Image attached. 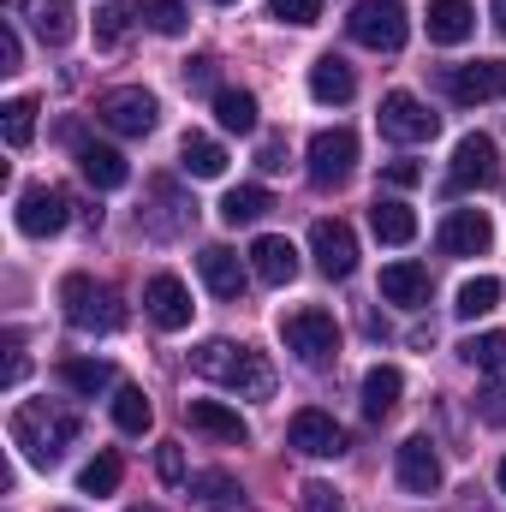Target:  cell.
<instances>
[{"mask_svg":"<svg viewBox=\"0 0 506 512\" xmlns=\"http://www.w3.org/2000/svg\"><path fill=\"white\" fill-rule=\"evenodd\" d=\"M310 251H316V268H322L328 280H346V274L358 268V233H352L346 221L322 215V221L310 227Z\"/></svg>","mask_w":506,"mask_h":512,"instance_id":"cell-12","label":"cell"},{"mask_svg":"<svg viewBox=\"0 0 506 512\" xmlns=\"http://www.w3.org/2000/svg\"><path fill=\"white\" fill-rule=\"evenodd\" d=\"M477 417H483V423H495V429H506V387L477 393Z\"/></svg>","mask_w":506,"mask_h":512,"instance_id":"cell-44","label":"cell"},{"mask_svg":"<svg viewBox=\"0 0 506 512\" xmlns=\"http://www.w3.org/2000/svg\"><path fill=\"white\" fill-rule=\"evenodd\" d=\"M441 453L429 447V435H411V441H399V489L405 495H435L441 489Z\"/></svg>","mask_w":506,"mask_h":512,"instance_id":"cell-15","label":"cell"},{"mask_svg":"<svg viewBox=\"0 0 506 512\" xmlns=\"http://www.w3.org/2000/svg\"><path fill=\"white\" fill-rule=\"evenodd\" d=\"M12 12H30V30L48 42V48H60V42H72V30H78V12H72V0H6Z\"/></svg>","mask_w":506,"mask_h":512,"instance_id":"cell-18","label":"cell"},{"mask_svg":"<svg viewBox=\"0 0 506 512\" xmlns=\"http://www.w3.org/2000/svg\"><path fill=\"white\" fill-rule=\"evenodd\" d=\"M114 423H120L126 435H143V429L155 423V405L143 399V387H114Z\"/></svg>","mask_w":506,"mask_h":512,"instance_id":"cell-35","label":"cell"},{"mask_svg":"<svg viewBox=\"0 0 506 512\" xmlns=\"http://www.w3.org/2000/svg\"><path fill=\"white\" fill-rule=\"evenodd\" d=\"M72 221V197L60 185H24L18 191V233L24 239H48V233H66Z\"/></svg>","mask_w":506,"mask_h":512,"instance_id":"cell-9","label":"cell"},{"mask_svg":"<svg viewBox=\"0 0 506 512\" xmlns=\"http://www.w3.org/2000/svg\"><path fill=\"white\" fill-rule=\"evenodd\" d=\"M215 6H233V0H215Z\"/></svg>","mask_w":506,"mask_h":512,"instance_id":"cell-51","label":"cell"},{"mask_svg":"<svg viewBox=\"0 0 506 512\" xmlns=\"http://www.w3.org/2000/svg\"><path fill=\"white\" fill-rule=\"evenodd\" d=\"M495 304H501V280H495V274H477V280L459 286V304H453V310H459L465 322H477V316H489Z\"/></svg>","mask_w":506,"mask_h":512,"instance_id":"cell-34","label":"cell"},{"mask_svg":"<svg viewBox=\"0 0 506 512\" xmlns=\"http://www.w3.org/2000/svg\"><path fill=\"white\" fill-rule=\"evenodd\" d=\"M489 245H495V221L483 209H453L441 221V251L447 256H489Z\"/></svg>","mask_w":506,"mask_h":512,"instance_id":"cell-16","label":"cell"},{"mask_svg":"<svg viewBox=\"0 0 506 512\" xmlns=\"http://www.w3.org/2000/svg\"><path fill=\"white\" fill-rule=\"evenodd\" d=\"M60 382L72 387V393H84V399H96V393L114 387V364H102V358H66L60 364Z\"/></svg>","mask_w":506,"mask_h":512,"instance_id":"cell-30","label":"cell"},{"mask_svg":"<svg viewBox=\"0 0 506 512\" xmlns=\"http://www.w3.org/2000/svg\"><path fill=\"white\" fill-rule=\"evenodd\" d=\"M381 131H387L393 143H429V137L441 131V120H435L411 90H387V96H381Z\"/></svg>","mask_w":506,"mask_h":512,"instance_id":"cell-11","label":"cell"},{"mask_svg":"<svg viewBox=\"0 0 506 512\" xmlns=\"http://www.w3.org/2000/svg\"><path fill=\"white\" fill-rule=\"evenodd\" d=\"M131 12H137V6H102V12H96V42H102V48H120L131 36Z\"/></svg>","mask_w":506,"mask_h":512,"instance_id":"cell-38","label":"cell"},{"mask_svg":"<svg viewBox=\"0 0 506 512\" xmlns=\"http://www.w3.org/2000/svg\"><path fill=\"white\" fill-rule=\"evenodd\" d=\"M131 512H161V507H131Z\"/></svg>","mask_w":506,"mask_h":512,"instance_id":"cell-50","label":"cell"},{"mask_svg":"<svg viewBox=\"0 0 506 512\" xmlns=\"http://www.w3.org/2000/svg\"><path fill=\"white\" fill-rule=\"evenodd\" d=\"M185 90H215V60H209V54L185 60Z\"/></svg>","mask_w":506,"mask_h":512,"instance_id":"cell-45","label":"cell"},{"mask_svg":"<svg viewBox=\"0 0 506 512\" xmlns=\"http://www.w3.org/2000/svg\"><path fill=\"white\" fill-rule=\"evenodd\" d=\"M60 512H72V507H60Z\"/></svg>","mask_w":506,"mask_h":512,"instance_id":"cell-52","label":"cell"},{"mask_svg":"<svg viewBox=\"0 0 506 512\" xmlns=\"http://www.w3.org/2000/svg\"><path fill=\"white\" fill-rule=\"evenodd\" d=\"M191 370H197L203 382H221V387H233V393H245V399H268V393H274V370H268V358H262L256 346L203 340V346L191 352Z\"/></svg>","mask_w":506,"mask_h":512,"instance_id":"cell-1","label":"cell"},{"mask_svg":"<svg viewBox=\"0 0 506 512\" xmlns=\"http://www.w3.org/2000/svg\"><path fill=\"white\" fill-rule=\"evenodd\" d=\"M304 512H346V501L334 495V483H304Z\"/></svg>","mask_w":506,"mask_h":512,"instance_id":"cell-43","label":"cell"},{"mask_svg":"<svg viewBox=\"0 0 506 512\" xmlns=\"http://www.w3.org/2000/svg\"><path fill=\"white\" fill-rule=\"evenodd\" d=\"M429 42H441V48H459L471 30H477V6L471 0H429Z\"/></svg>","mask_w":506,"mask_h":512,"instance_id":"cell-22","label":"cell"},{"mask_svg":"<svg viewBox=\"0 0 506 512\" xmlns=\"http://www.w3.org/2000/svg\"><path fill=\"white\" fill-rule=\"evenodd\" d=\"M137 18H143L155 36H179L191 12H185V0H137Z\"/></svg>","mask_w":506,"mask_h":512,"instance_id":"cell-37","label":"cell"},{"mask_svg":"<svg viewBox=\"0 0 506 512\" xmlns=\"http://www.w3.org/2000/svg\"><path fill=\"white\" fill-rule=\"evenodd\" d=\"M381 179H387V185H399V191H411V185L423 179V167H417V161H387V173H381Z\"/></svg>","mask_w":506,"mask_h":512,"instance_id":"cell-46","label":"cell"},{"mask_svg":"<svg viewBox=\"0 0 506 512\" xmlns=\"http://www.w3.org/2000/svg\"><path fill=\"white\" fill-rule=\"evenodd\" d=\"M399 393H405V376H399L393 364H376V370L364 376V417H370V423H381V417H393Z\"/></svg>","mask_w":506,"mask_h":512,"instance_id":"cell-26","label":"cell"},{"mask_svg":"<svg viewBox=\"0 0 506 512\" xmlns=\"http://www.w3.org/2000/svg\"><path fill=\"white\" fill-rule=\"evenodd\" d=\"M280 340H286V352H298V364H310V370H322V364L340 358V322H334L328 310H316V304L286 310V316H280Z\"/></svg>","mask_w":506,"mask_h":512,"instance_id":"cell-4","label":"cell"},{"mask_svg":"<svg viewBox=\"0 0 506 512\" xmlns=\"http://www.w3.org/2000/svg\"><path fill=\"white\" fill-rule=\"evenodd\" d=\"M429 292H435V280H429V268H423V262H387V268H381V298H387V304L423 310V304H429Z\"/></svg>","mask_w":506,"mask_h":512,"instance_id":"cell-17","label":"cell"},{"mask_svg":"<svg viewBox=\"0 0 506 512\" xmlns=\"http://www.w3.org/2000/svg\"><path fill=\"white\" fill-rule=\"evenodd\" d=\"M120 471H126L120 453H96V459L78 471V489H84V495H114V489H120Z\"/></svg>","mask_w":506,"mask_h":512,"instance_id":"cell-36","label":"cell"},{"mask_svg":"<svg viewBox=\"0 0 506 512\" xmlns=\"http://www.w3.org/2000/svg\"><path fill=\"white\" fill-rule=\"evenodd\" d=\"M256 167H268V173H280V167H286V143H280V137H268V143L256 149Z\"/></svg>","mask_w":506,"mask_h":512,"instance_id":"cell-47","label":"cell"},{"mask_svg":"<svg viewBox=\"0 0 506 512\" xmlns=\"http://www.w3.org/2000/svg\"><path fill=\"white\" fill-rule=\"evenodd\" d=\"M155 477L161 483H185V447L179 441H161L155 447Z\"/></svg>","mask_w":506,"mask_h":512,"instance_id":"cell-40","label":"cell"},{"mask_svg":"<svg viewBox=\"0 0 506 512\" xmlns=\"http://www.w3.org/2000/svg\"><path fill=\"white\" fill-rule=\"evenodd\" d=\"M447 96L477 108V102H501L506 96V60H471V66H447Z\"/></svg>","mask_w":506,"mask_h":512,"instance_id":"cell-13","label":"cell"},{"mask_svg":"<svg viewBox=\"0 0 506 512\" xmlns=\"http://www.w3.org/2000/svg\"><path fill=\"white\" fill-rule=\"evenodd\" d=\"M78 441V411L66 405H48V399H30L12 411V447H24L30 465H60V453Z\"/></svg>","mask_w":506,"mask_h":512,"instance_id":"cell-2","label":"cell"},{"mask_svg":"<svg viewBox=\"0 0 506 512\" xmlns=\"http://www.w3.org/2000/svg\"><path fill=\"white\" fill-rule=\"evenodd\" d=\"M0 382L6 387L24 382V334L18 328H6V370H0Z\"/></svg>","mask_w":506,"mask_h":512,"instance_id":"cell-41","label":"cell"},{"mask_svg":"<svg viewBox=\"0 0 506 512\" xmlns=\"http://www.w3.org/2000/svg\"><path fill=\"white\" fill-rule=\"evenodd\" d=\"M179 167H185L191 179H221V173H227V149H221L215 137H203V131H185V143H179Z\"/></svg>","mask_w":506,"mask_h":512,"instance_id":"cell-25","label":"cell"},{"mask_svg":"<svg viewBox=\"0 0 506 512\" xmlns=\"http://www.w3.org/2000/svg\"><path fill=\"white\" fill-rule=\"evenodd\" d=\"M268 209H274V197H268L262 185H233V191L221 197V221H227V227H251Z\"/></svg>","mask_w":506,"mask_h":512,"instance_id":"cell-28","label":"cell"},{"mask_svg":"<svg viewBox=\"0 0 506 512\" xmlns=\"http://www.w3.org/2000/svg\"><path fill=\"white\" fill-rule=\"evenodd\" d=\"M251 274L262 286H292V280H298V251H292V239L262 233L251 245Z\"/></svg>","mask_w":506,"mask_h":512,"instance_id":"cell-19","label":"cell"},{"mask_svg":"<svg viewBox=\"0 0 506 512\" xmlns=\"http://www.w3.org/2000/svg\"><path fill=\"white\" fill-rule=\"evenodd\" d=\"M346 30H352V42H364L376 54H399L405 48V6L399 0H358Z\"/></svg>","mask_w":506,"mask_h":512,"instance_id":"cell-5","label":"cell"},{"mask_svg":"<svg viewBox=\"0 0 506 512\" xmlns=\"http://www.w3.org/2000/svg\"><path fill=\"white\" fill-rule=\"evenodd\" d=\"M143 310H149L155 328L179 334V328L191 322V292H185V280H179V274H155V280L143 286Z\"/></svg>","mask_w":506,"mask_h":512,"instance_id":"cell-14","label":"cell"},{"mask_svg":"<svg viewBox=\"0 0 506 512\" xmlns=\"http://www.w3.org/2000/svg\"><path fill=\"white\" fill-rule=\"evenodd\" d=\"M495 179H501V149H495V137H483V131L459 137L453 167H447V185H453V191H489Z\"/></svg>","mask_w":506,"mask_h":512,"instance_id":"cell-8","label":"cell"},{"mask_svg":"<svg viewBox=\"0 0 506 512\" xmlns=\"http://www.w3.org/2000/svg\"><path fill=\"white\" fill-rule=\"evenodd\" d=\"M370 227H376L381 245H411V239H417V215H411L399 197H376V209H370Z\"/></svg>","mask_w":506,"mask_h":512,"instance_id":"cell-27","label":"cell"},{"mask_svg":"<svg viewBox=\"0 0 506 512\" xmlns=\"http://www.w3.org/2000/svg\"><path fill=\"white\" fill-rule=\"evenodd\" d=\"M78 173H84L96 191H120V185L131 179L126 155H120V149H108V143H90V137L78 143Z\"/></svg>","mask_w":506,"mask_h":512,"instance_id":"cell-23","label":"cell"},{"mask_svg":"<svg viewBox=\"0 0 506 512\" xmlns=\"http://www.w3.org/2000/svg\"><path fill=\"white\" fill-rule=\"evenodd\" d=\"M6 120H0V131H6V149H30V137H36V96H12L6 108H0Z\"/></svg>","mask_w":506,"mask_h":512,"instance_id":"cell-32","label":"cell"},{"mask_svg":"<svg viewBox=\"0 0 506 512\" xmlns=\"http://www.w3.org/2000/svg\"><path fill=\"white\" fill-rule=\"evenodd\" d=\"M24 66V42H18V24L6 18L0 24V72H18Z\"/></svg>","mask_w":506,"mask_h":512,"instance_id":"cell-42","label":"cell"},{"mask_svg":"<svg viewBox=\"0 0 506 512\" xmlns=\"http://www.w3.org/2000/svg\"><path fill=\"white\" fill-rule=\"evenodd\" d=\"M495 477H501V495H506V459H501V471H495Z\"/></svg>","mask_w":506,"mask_h":512,"instance_id":"cell-49","label":"cell"},{"mask_svg":"<svg viewBox=\"0 0 506 512\" xmlns=\"http://www.w3.org/2000/svg\"><path fill=\"white\" fill-rule=\"evenodd\" d=\"M191 495H197L209 512H245V489H239L227 471H203V477H191Z\"/></svg>","mask_w":506,"mask_h":512,"instance_id":"cell-29","label":"cell"},{"mask_svg":"<svg viewBox=\"0 0 506 512\" xmlns=\"http://www.w3.org/2000/svg\"><path fill=\"white\" fill-rule=\"evenodd\" d=\"M60 310L78 334H114L126 328V304L108 280H90V274H66L60 280Z\"/></svg>","mask_w":506,"mask_h":512,"instance_id":"cell-3","label":"cell"},{"mask_svg":"<svg viewBox=\"0 0 506 512\" xmlns=\"http://www.w3.org/2000/svg\"><path fill=\"white\" fill-rule=\"evenodd\" d=\"M352 167H358V131L334 126V131H316L310 137V185L334 191V185L352 179Z\"/></svg>","mask_w":506,"mask_h":512,"instance_id":"cell-7","label":"cell"},{"mask_svg":"<svg viewBox=\"0 0 506 512\" xmlns=\"http://www.w3.org/2000/svg\"><path fill=\"white\" fill-rule=\"evenodd\" d=\"M459 358H465L471 370H483V376L506 382V334L501 328H495V334H471V340L459 346Z\"/></svg>","mask_w":506,"mask_h":512,"instance_id":"cell-31","label":"cell"},{"mask_svg":"<svg viewBox=\"0 0 506 512\" xmlns=\"http://www.w3.org/2000/svg\"><path fill=\"white\" fill-rule=\"evenodd\" d=\"M495 24H501V36H506V0H495Z\"/></svg>","mask_w":506,"mask_h":512,"instance_id":"cell-48","label":"cell"},{"mask_svg":"<svg viewBox=\"0 0 506 512\" xmlns=\"http://www.w3.org/2000/svg\"><path fill=\"white\" fill-rule=\"evenodd\" d=\"M215 120L227 131H256V96L251 90H215Z\"/></svg>","mask_w":506,"mask_h":512,"instance_id":"cell-33","label":"cell"},{"mask_svg":"<svg viewBox=\"0 0 506 512\" xmlns=\"http://www.w3.org/2000/svg\"><path fill=\"white\" fill-rule=\"evenodd\" d=\"M268 18H274V24L304 30V24H316V18H322V0H268Z\"/></svg>","mask_w":506,"mask_h":512,"instance_id":"cell-39","label":"cell"},{"mask_svg":"<svg viewBox=\"0 0 506 512\" xmlns=\"http://www.w3.org/2000/svg\"><path fill=\"white\" fill-rule=\"evenodd\" d=\"M310 96H316V102H328V108H340V102H352V96H358V72H352L340 54H322V60L310 66Z\"/></svg>","mask_w":506,"mask_h":512,"instance_id":"cell-24","label":"cell"},{"mask_svg":"<svg viewBox=\"0 0 506 512\" xmlns=\"http://www.w3.org/2000/svg\"><path fill=\"white\" fill-rule=\"evenodd\" d=\"M197 268H203V286L215 292V298H245V262L239 251H227V245H209V251L197 256Z\"/></svg>","mask_w":506,"mask_h":512,"instance_id":"cell-21","label":"cell"},{"mask_svg":"<svg viewBox=\"0 0 506 512\" xmlns=\"http://www.w3.org/2000/svg\"><path fill=\"white\" fill-rule=\"evenodd\" d=\"M185 417H191V429H203V435H215V441H227V447H245V441H251V423H245L239 411H227L221 399H191Z\"/></svg>","mask_w":506,"mask_h":512,"instance_id":"cell-20","label":"cell"},{"mask_svg":"<svg viewBox=\"0 0 506 512\" xmlns=\"http://www.w3.org/2000/svg\"><path fill=\"white\" fill-rule=\"evenodd\" d=\"M286 447L304 453V459H340V453H346V429H340L328 411L304 405V411H292V423H286Z\"/></svg>","mask_w":506,"mask_h":512,"instance_id":"cell-10","label":"cell"},{"mask_svg":"<svg viewBox=\"0 0 506 512\" xmlns=\"http://www.w3.org/2000/svg\"><path fill=\"white\" fill-rule=\"evenodd\" d=\"M96 120H102L108 131H120V137H149L155 120H161V108H155L149 90L120 84V90H102V96H96Z\"/></svg>","mask_w":506,"mask_h":512,"instance_id":"cell-6","label":"cell"}]
</instances>
